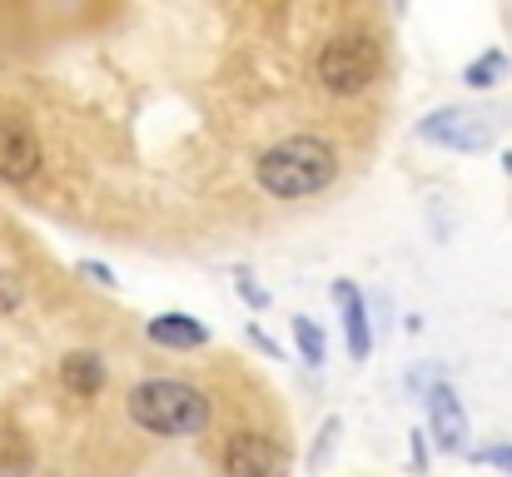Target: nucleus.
I'll return each mask as SVG.
<instances>
[{"label": "nucleus", "mask_w": 512, "mask_h": 477, "mask_svg": "<svg viewBox=\"0 0 512 477\" xmlns=\"http://www.w3.org/2000/svg\"><path fill=\"white\" fill-rule=\"evenodd\" d=\"M493 120L483 110H463V105H443L433 115L418 120V140L428 145H443V150H458V155H478L493 145Z\"/></svg>", "instance_id": "nucleus-4"}, {"label": "nucleus", "mask_w": 512, "mask_h": 477, "mask_svg": "<svg viewBox=\"0 0 512 477\" xmlns=\"http://www.w3.org/2000/svg\"><path fill=\"white\" fill-rule=\"evenodd\" d=\"M512 60L503 55V50H483L478 60H468V70H463V85L468 90H493L498 80H508Z\"/></svg>", "instance_id": "nucleus-12"}, {"label": "nucleus", "mask_w": 512, "mask_h": 477, "mask_svg": "<svg viewBox=\"0 0 512 477\" xmlns=\"http://www.w3.org/2000/svg\"><path fill=\"white\" fill-rule=\"evenodd\" d=\"M383 70V50L368 30H334L314 50V85L324 95H363Z\"/></svg>", "instance_id": "nucleus-3"}, {"label": "nucleus", "mask_w": 512, "mask_h": 477, "mask_svg": "<svg viewBox=\"0 0 512 477\" xmlns=\"http://www.w3.org/2000/svg\"><path fill=\"white\" fill-rule=\"evenodd\" d=\"M145 333H150V343L155 348H170V353H194V348H204L209 343V323L194 314H184V309H170V314H155L145 323Z\"/></svg>", "instance_id": "nucleus-8"}, {"label": "nucleus", "mask_w": 512, "mask_h": 477, "mask_svg": "<svg viewBox=\"0 0 512 477\" xmlns=\"http://www.w3.org/2000/svg\"><path fill=\"white\" fill-rule=\"evenodd\" d=\"M234 289H239V299H249L254 309H269V294H264V289L249 279V274H239V279H234Z\"/></svg>", "instance_id": "nucleus-17"}, {"label": "nucleus", "mask_w": 512, "mask_h": 477, "mask_svg": "<svg viewBox=\"0 0 512 477\" xmlns=\"http://www.w3.org/2000/svg\"><path fill=\"white\" fill-rule=\"evenodd\" d=\"M254 179L269 199H314L339 179V150L319 135H289L254 159Z\"/></svg>", "instance_id": "nucleus-1"}, {"label": "nucleus", "mask_w": 512, "mask_h": 477, "mask_svg": "<svg viewBox=\"0 0 512 477\" xmlns=\"http://www.w3.org/2000/svg\"><path fill=\"white\" fill-rule=\"evenodd\" d=\"M428 438L438 443V453H463L468 448V413H463V398L448 383L428 388Z\"/></svg>", "instance_id": "nucleus-7"}, {"label": "nucleus", "mask_w": 512, "mask_h": 477, "mask_svg": "<svg viewBox=\"0 0 512 477\" xmlns=\"http://www.w3.org/2000/svg\"><path fill=\"white\" fill-rule=\"evenodd\" d=\"M473 463H488V468H503V473H512V448H508V443H498V448H478V453H473Z\"/></svg>", "instance_id": "nucleus-16"}, {"label": "nucleus", "mask_w": 512, "mask_h": 477, "mask_svg": "<svg viewBox=\"0 0 512 477\" xmlns=\"http://www.w3.org/2000/svg\"><path fill=\"white\" fill-rule=\"evenodd\" d=\"M294 343H299V358L309 368H324L329 363V338H324V328L309 314H294Z\"/></svg>", "instance_id": "nucleus-13"}, {"label": "nucleus", "mask_w": 512, "mask_h": 477, "mask_svg": "<svg viewBox=\"0 0 512 477\" xmlns=\"http://www.w3.org/2000/svg\"><path fill=\"white\" fill-rule=\"evenodd\" d=\"M105 358L100 353H90V348H70L65 358H60V388L65 393H75V398H95L100 388H105Z\"/></svg>", "instance_id": "nucleus-10"}, {"label": "nucleus", "mask_w": 512, "mask_h": 477, "mask_svg": "<svg viewBox=\"0 0 512 477\" xmlns=\"http://www.w3.org/2000/svg\"><path fill=\"white\" fill-rule=\"evenodd\" d=\"M219 468H224V477H284V448H279L269 433L234 428V433L224 438Z\"/></svg>", "instance_id": "nucleus-5"}, {"label": "nucleus", "mask_w": 512, "mask_h": 477, "mask_svg": "<svg viewBox=\"0 0 512 477\" xmlns=\"http://www.w3.org/2000/svg\"><path fill=\"white\" fill-rule=\"evenodd\" d=\"M503 169H508V174H512V155H503Z\"/></svg>", "instance_id": "nucleus-18"}, {"label": "nucleus", "mask_w": 512, "mask_h": 477, "mask_svg": "<svg viewBox=\"0 0 512 477\" xmlns=\"http://www.w3.org/2000/svg\"><path fill=\"white\" fill-rule=\"evenodd\" d=\"M35 473V448L20 428L0 423V477H30Z\"/></svg>", "instance_id": "nucleus-11"}, {"label": "nucleus", "mask_w": 512, "mask_h": 477, "mask_svg": "<svg viewBox=\"0 0 512 477\" xmlns=\"http://www.w3.org/2000/svg\"><path fill=\"white\" fill-rule=\"evenodd\" d=\"M75 269H80V279H90V284H100V289H115V284H120V279L110 274V264H100V259H80Z\"/></svg>", "instance_id": "nucleus-15"}, {"label": "nucleus", "mask_w": 512, "mask_h": 477, "mask_svg": "<svg viewBox=\"0 0 512 477\" xmlns=\"http://www.w3.org/2000/svg\"><path fill=\"white\" fill-rule=\"evenodd\" d=\"M45 164V150H40V135L30 120L20 115H0V179L5 184H30Z\"/></svg>", "instance_id": "nucleus-6"}, {"label": "nucleus", "mask_w": 512, "mask_h": 477, "mask_svg": "<svg viewBox=\"0 0 512 477\" xmlns=\"http://www.w3.org/2000/svg\"><path fill=\"white\" fill-rule=\"evenodd\" d=\"M339 418H329V423H324V428H319V443H314V448H309V463H304V468H309V473H319V468H324V463H329V453H334V438H339Z\"/></svg>", "instance_id": "nucleus-14"}, {"label": "nucleus", "mask_w": 512, "mask_h": 477, "mask_svg": "<svg viewBox=\"0 0 512 477\" xmlns=\"http://www.w3.org/2000/svg\"><path fill=\"white\" fill-rule=\"evenodd\" d=\"M125 408H130V423L145 428L150 438H194L214 418L204 388H194L184 378H140L130 388Z\"/></svg>", "instance_id": "nucleus-2"}, {"label": "nucleus", "mask_w": 512, "mask_h": 477, "mask_svg": "<svg viewBox=\"0 0 512 477\" xmlns=\"http://www.w3.org/2000/svg\"><path fill=\"white\" fill-rule=\"evenodd\" d=\"M334 304H339V314H343V343H348V358H353V363H363V358L373 353V323H368V304H363V294H358L348 279H339V284H334Z\"/></svg>", "instance_id": "nucleus-9"}]
</instances>
